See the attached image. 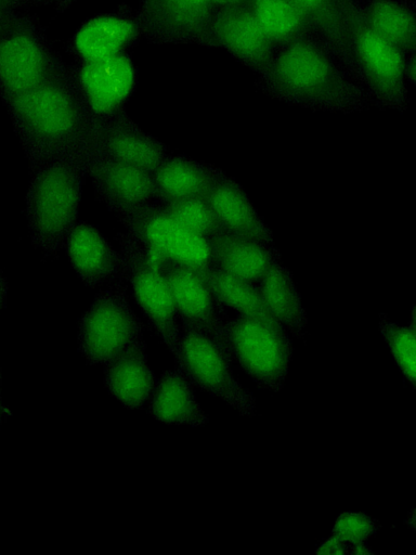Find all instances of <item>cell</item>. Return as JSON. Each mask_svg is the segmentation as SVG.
Returning a JSON list of instances; mask_svg holds the SVG:
<instances>
[{"label": "cell", "mask_w": 416, "mask_h": 555, "mask_svg": "<svg viewBox=\"0 0 416 555\" xmlns=\"http://www.w3.org/2000/svg\"><path fill=\"white\" fill-rule=\"evenodd\" d=\"M29 171L53 157L89 147L93 117L64 69L3 103Z\"/></svg>", "instance_id": "obj_1"}, {"label": "cell", "mask_w": 416, "mask_h": 555, "mask_svg": "<svg viewBox=\"0 0 416 555\" xmlns=\"http://www.w3.org/2000/svg\"><path fill=\"white\" fill-rule=\"evenodd\" d=\"M350 66L316 35L275 48L263 70L280 96L310 107L346 109L358 105L362 92Z\"/></svg>", "instance_id": "obj_2"}, {"label": "cell", "mask_w": 416, "mask_h": 555, "mask_svg": "<svg viewBox=\"0 0 416 555\" xmlns=\"http://www.w3.org/2000/svg\"><path fill=\"white\" fill-rule=\"evenodd\" d=\"M87 150L53 157L30 170L25 217L31 244L44 258H57L78 222Z\"/></svg>", "instance_id": "obj_3"}, {"label": "cell", "mask_w": 416, "mask_h": 555, "mask_svg": "<svg viewBox=\"0 0 416 555\" xmlns=\"http://www.w3.org/2000/svg\"><path fill=\"white\" fill-rule=\"evenodd\" d=\"M218 344L258 387L280 391L288 373L292 347L287 331L269 319L239 315L225 321Z\"/></svg>", "instance_id": "obj_4"}, {"label": "cell", "mask_w": 416, "mask_h": 555, "mask_svg": "<svg viewBox=\"0 0 416 555\" xmlns=\"http://www.w3.org/2000/svg\"><path fill=\"white\" fill-rule=\"evenodd\" d=\"M41 27L20 10H0V98L2 102L61 73Z\"/></svg>", "instance_id": "obj_5"}, {"label": "cell", "mask_w": 416, "mask_h": 555, "mask_svg": "<svg viewBox=\"0 0 416 555\" xmlns=\"http://www.w3.org/2000/svg\"><path fill=\"white\" fill-rule=\"evenodd\" d=\"M144 324L132 309L126 280L98 292L77 324L78 350L89 365L106 364L144 339Z\"/></svg>", "instance_id": "obj_6"}, {"label": "cell", "mask_w": 416, "mask_h": 555, "mask_svg": "<svg viewBox=\"0 0 416 555\" xmlns=\"http://www.w3.org/2000/svg\"><path fill=\"white\" fill-rule=\"evenodd\" d=\"M116 238L123 259V279L129 282L150 326L166 344L177 367L182 371L181 327L170 284L154 257L135 238L126 231L117 233Z\"/></svg>", "instance_id": "obj_7"}, {"label": "cell", "mask_w": 416, "mask_h": 555, "mask_svg": "<svg viewBox=\"0 0 416 555\" xmlns=\"http://www.w3.org/2000/svg\"><path fill=\"white\" fill-rule=\"evenodd\" d=\"M348 63L369 91L389 106L405 101L407 55L374 31L363 20L360 7L352 11L347 30Z\"/></svg>", "instance_id": "obj_8"}, {"label": "cell", "mask_w": 416, "mask_h": 555, "mask_svg": "<svg viewBox=\"0 0 416 555\" xmlns=\"http://www.w3.org/2000/svg\"><path fill=\"white\" fill-rule=\"evenodd\" d=\"M118 220L151 255L199 271L212 266L209 240L184 228L157 202Z\"/></svg>", "instance_id": "obj_9"}, {"label": "cell", "mask_w": 416, "mask_h": 555, "mask_svg": "<svg viewBox=\"0 0 416 555\" xmlns=\"http://www.w3.org/2000/svg\"><path fill=\"white\" fill-rule=\"evenodd\" d=\"M179 351L182 371L193 385L219 397L242 415H255L253 396L234 378L232 363L216 340L192 330H181Z\"/></svg>", "instance_id": "obj_10"}, {"label": "cell", "mask_w": 416, "mask_h": 555, "mask_svg": "<svg viewBox=\"0 0 416 555\" xmlns=\"http://www.w3.org/2000/svg\"><path fill=\"white\" fill-rule=\"evenodd\" d=\"M87 177L94 196L117 219L156 202L153 173L87 150Z\"/></svg>", "instance_id": "obj_11"}, {"label": "cell", "mask_w": 416, "mask_h": 555, "mask_svg": "<svg viewBox=\"0 0 416 555\" xmlns=\"http://www.w3.org/2000/svg\"><path fill=\"white\" fill-rule=\"evenodd\" d=\"M89 147L151 173L170 155L167 146L144 131L126 111L94 119Z\"/></svg>", "instance_id": "obj_12"}, {"label": "cell", "mask_w": 416, "mask_h": 555, "mask_svg": "<svg viewBox=\"0 0 416 555\" xmlns=\"http://www.w3.org/2000/svg\"><path fill=\"white\" fill-rule=\"evenodd\" d=\"M160 259L157 264L170 284L181 330L198 332L218 343L225 323L223 309L202 272Z\"/></svg>", "instance_id": "obj_13"}, {"label": "cell", "mask_w": 416, "mask_h": 555, "mask_svg": "<svg viewBox=\"0 0 416 555\" xmlns=\"http://www.w3.org/2000/svg\"><path fill=\"white\" fill-rule=\"evenodd\" d=\"M72 75L93 119L125 111L135 86L134 66L126 53L81 63Z\"/></svg>", "instance_id": "obj_14"}, {"label": "cell", "mask_w": 416, "mask_h": 555, "mask_svg": "<svg viewBox=\"0 0 416 555\" xmlns=\"http://www.w3.org/2000/svg\"><path fill=\"white\" fill-rule=\"evenodd\" d=\"M211 0H142L141 33L155 40H195L208 36Z\"/></svg>", "instance_id": "obj_15"}, {"label": "cell", "mask_w": 416, "mask_h": 555, "mask_svg": "<svg viewBox=\"0 0 416 555\" xmlns=\"http://www.w3.org/2000/svg\"><path fill=\"white\" fill-rule=\"evenodd\" d=\"M208 37L242 62L262 72L275 51L247 4L214 10Z\"/></svg>", "instance_id": "obj_16"}, {"label": "cell", "mask_w": 416, "mask_h": 555, "mask_svg": "<svg viewBox=\"0 0 416 555\" xmlns=\"http://www.w3.org/2000/svg\"><path fill=\"white\" fill-rule=\"evenodd\" d=\"M65 250L73 270L90 288L107 286L123 279V259L119 249L87 221L77 222Z\"/></svg>", "instance_id": "obj_17"}, {"label": "cell", "mask_w": 416, "mask_h": 555, "mask_svg": "<svg viewBox=\"0 0 416 555\" xmlns=\"http://www.w3.org/2000/svg\"><path fill=\"white\" fill-rule=\"evenodd\" d=\"M107 391L123 406H146L156 378L147 364L146 343L139 340L114 360L103 365Z\"/></svg>", "instance_id": "obj_18"}, {"label": "cell", "mask_w": 416, "mask_h": 555, "mask_svg": "<svg viewBox=\"0 0 416 555\" xmlns=\"http://www.w3.org/2000/svg\"><path fill=\"white\" fill-rule=\"evenodd\" d=\"M223 173L207 164L182 155H169L153 172L156 202L207 197Z\"/></svg>", "instance_id": "obj_19"}, {"label": "cell", "mask_w": 416, "mask_h": 555, "mask_svg": "<svg viewBox=\"0 0 416 555\" xmlns=\"http://www.w3.org/2000/svg\"><path fill=\"white\" fill-rule=\"evenodd\" d=\"M212 264L236 278L260 282L277 261L270 244L223 231L209 240Z\"/></svg>", "instance_id": "obj_20"}, {"label": "cell", "mask_w": 416, "mask_h": 555, "mask_svg": "<svg viewBox=\"0 0 416 555\" xmlns=\"http://www.w3.org/2000/svg\"><path fill=\"white\" fill-rule=\"evenodd\" d=\"M145 408L153 418L166 424L196 427L208 422L196 401L192 382L179 367L161 373Z\"/></svg>", "instance_id": "obj_21"}, {"label": "cell", "mask_w": 416, "mask_h": 555, "mask_svg": "<svg viewBox=\"0 0 416 555\" xmlns=\"http://www.w3.org/2000/svg\"><path fill=\"white\" fill-rule=\"evenodd\" d=\"M141 33L139 21L125 15H103L82 25L74 38V51L81 63L101 61L125 53Z\"/></svg>", "instance_id": "obj_22"}, {"label": "cell", "mask_w": 416, "mask_h": 555, "mask_svg": "<svg viewBox=\"0 0 416 555\" xmlns=\"http://www.w3.org/2000/svg\"><path fill=\"white\" fill-rule=\"evenodd\" d=\"M206 198L224 231L272 243L270 229L234 181L222 175Z\"/></svg>", "instance_id": "obj_23"}, {"label": "cell", "mask_w": 416, "mask_h": 555, "mask_svg": "<svg viewBox=\"0 0 416 555\" xmlns=\"http://www.w3.org/2000/svg\"><path fill=\"white\" fill-rule=\"evenodd\" d=\"M259 289L277 322L294 336L303 337L306 312L289 272L276 261L260 281Z\"/></svg>", "instance_id": "obj_24"}, {"label": "cell", "mask_w": 416, "mask_h": 555, "mask_svg": "<svg viewBox=\"0 0 416 555\" xmlns=\"http://www.w3.org/2000/svg\"><path fill=\"white\" fill-rule=\"evenodd\" d=\"M365 23L382 38L413 55L416 46V17L412 9L399 0H368L360 8Z\"/></svg>", "instance_id": "obj_25"}, {"label": "cell", "mask_w": 416, "mask_h": 555, "mask_svg": "<svg viewBox=\"0 0 416 555\" xmlns=\"http://www.w3.org/2000/svg\"><path fill=\"white\" fill-rule=\"evenodd\" d=\"M247 5L275 48L315 34L294 0H248Z\"/></svg>", "instance_id": "obj_26"}, {"label": "cell", "mask_w": 416, "mask_h": 555, "mask_svg": "<svg viewBox=\"0 0 416 555\" xmlns=\"http://www.w3.org/2000/svg\"><path fill=\"white\" fill-rule=\"evenodd\" d=\"M294 1L310 21L315 34L334 49L349 65L347 56V30L349 17L358 5L354 0Z\"/></svg>", "instance_id": "obj_27"}, {"label": "cell", "mask_w": 416, "mask_h": 555, "mask_svg": "<svg viewBox=\"0 0 416 555\" xmlns=\"http://www.w3.org/2000/svg\"><path fill=\"white\" fill-rule=\"evenodd\" d=\"M217 299L239 313L277 321L265 305L259 286L210 266L200 270Z\"/></svg>", "instance_id": "obj_28"}, {"label": "cell", "mask_w": 416, "mask_h": 555, "mask_svg": "<svg viewBox=\"0 0 416 555\" xmlns=\"http://www.w3.org/2000/svg\"><path fill=\"white\" fill-rule=\"evenodd\" d=\"M187 230L207 240L224 231L206 197H191L162 205Z\"/></svg>", "instance_id": "obj_29"}, {"label": "cell", "mask_w": 416, "mask_h": 555, "mask_svg": "<svg viewBox=\"0 0 416 555\" xmlns=\"http://www.w3.org/2000/svg\"><path fill=\"white\" fill-rule=\"evenodd\" d=\"M380 332L405 379L415 387L416 374V333L415 326L403 327L380 317Z\"/></svg>", "instance_id": "obj_30"}, {"label": "cell", "mask_w": 416, "mask_h": 555, "mask_svg": "<svg viewBox=\"0 0 416 555\" xmlns=\"http://www.w3.org/2000/svg\"><path fill=\"white\" fill-rule=\"evenodd\" d=\"M380 527L379 521L364 513H342L338 516L330 537L344 543L351 554H372L364 542Z\"/></svg>", "instance_id": "obj_31"}, {"label": "cell", "mask_w": 416, "mask_h": 555, "mask_svg": "<svg viewBox=\"0 0 416 555\" xmlns=\"http://www.w3.org/2000/svg\"><path fill=\"white\" fill-rule=\"evenodd\" d=\"M316 552L318 554L342 555L350 553V550L344 543L329 537Z\"/></svg>", "instance_id": "obj_32"}, {"label": "cell", "mask_w": 416, "mask_h": 555, "mask_svg": "<svg viewBox=\"0 0 416 555\" xmlns=\"http://www.w3.org/2000/svg\"><path fill=\"white\" fill-rule=\"evenodd\" d=\"M29 3L30 0H0V10H18Z\"/></svg>", "instance_id": "obj_33"}, {"label": "cell", "mask_w": 416, "mask_h": 555, "mask_svg": "<svg viewBox=\"0 0 416 555\" xmlns=\"http://www.w3.org/2000/svg\"><path fill=\"white\" fill-rule=\"evenodd\" d=\"M213 9H224L230 7L247 4L248 0H211Z\"/></svg>", "instance_id": "obj_34"}, {"label": "cell", "mask_w": 416, "mask_h": 555, "mask_svg": "<svg viewBox=\"0 0 416 555\" xmlns=\"http://www.w3.org/2000/svg\"><path fill=\"white\" fill-rule=\"evenodd\" d=\"M6 295H8V282L6 279L0 269V313L3 309L5 301H6Z\"/></svg>", "instance_id": "obj_35"}, {"label": "cell", "mask_w": 416, "mask_h": 555, "mask_svg": "<svg viewBox=\"0 0 416 555\" xmlns=\"http://www.w3.org/2000/svg\"><path fill=\"white\" fill-rule=\"evenodd\" d=\"M78 0H30L31 4H50V5H65Z\"/></svg>", "instance_id": "obj_36"}, {"label": "cell", "mask_w": 416, "mask_h": 555, "mask_svg": "<svg viewBox=\"0 0 416 555\" xmlns=\"http://www.w3.org/2000/svg\"><path fill=\"white\" fill-rule=\"evenodd\" d=\"M1 366H0V428L2 424V417H3V404H2V393H1Z\"/></svg>", "instance_id": "obj_37"}]
</instances>
